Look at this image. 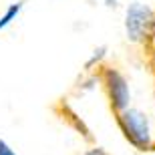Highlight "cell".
<instances>
[{
	"label": "cell",
	"instance_id": "cell-1",
	"mask_svg": "<svg viewBox=\"0 0 155 155\" xmlns=\"http://www.w3.org/2000/svg\"><path fill=\"white\" fill-rule=\"evenodd\" d=\"M119 125L125 137L131 141L137 149H149L151 133L147 117L137 109H123L119 113Z\"/></svg>",
	"mask_w": 155,
	"mask_h": 155
},
{
	"label": "cell",
	"instance_id": "cell-2",
	"mask_svg": "<svg viewBox=\"0 0 155 155\" xmlns=\"http://www.w3.org/2000/svg\"><path fill=\"white\" fill-rule=\"evenodd\" d=\"M153 12L151 8H147L145 4H131L129 10H127V36L133 40V42H139V40L147 38L151 35V28H153Z\"/></svg>",
	"mask_w": 155,
	"mask_h": 155
},
{
	"label": "cell",
	"instance_id": "cell-3",
	"mask_svg": "<svg viewBox=\"0 0 155 155\" xmlns=\"http://www.w3.org/2000/svg\"><path fill=\"white\" fill-rule=\"evenodd\" d=\"M105 77V85H107V91H109V97H111V103L117 111H123L129 107V99H131V93H129V85L127 81L123 79L121 73L113 69H107L103 73Z\"/></svg>",
	"mask_w": 155,
	"mask_h": 155
},
{
	"label": "cell",
	"instance_id": "cell-4",
	"mask_svg": "<svg viewBox=\"0 0 155 155\" xmlns=\"http://www.w3.org/2000/svg\"><path fill=\"white\" fill-rule=\"evenodd\" d=\"M20 8H22V4H20V2H16V4H10V8L6 10V14L0 18V30L6 28V26H8V24H10L14 18H16V14L20 12Z\"/></svg>",
	"mask_w": 155,
	"mask_h": 155
},
{
	"label": "cell",
	"instance_id": "cell-5",
	"mask_svg": "<svg viewBox=\"0 0 155 155\" xmlns=\"http://www.w3.org/2000/svg\"><path fill=\"white\" fill-rule=\"evenodd\" d=\"M0 155H16V153L8 147V143H6V141H2V139H0Z\"/></svg>",
	"mask_w": 155,
	"mask_h": 155
},
{
	"label": "cell",
	"instance_id": "cell-6",
	"mask_svg": "<svg viewBox=\"0 0 155 155\" xmlns=\"http://www.w3.org/2000/svg\"><path fill=\"white\" fill-rule=\"evenodd\" d=\"M87 155H107V153H105L103 149H91V151H89Z\"/></svg>",
	"mask_w": 155,
	"mask_h": 155
},
{
	"label": "cell",
	"instance_id": "cell-7",
	"mask_svg": "<svg viewBox=\"0 0 155 155\" xmlns=\"http://www.w3.org/2000/svg\"><path fill=\"white\" fill-rule=\"evenodd\" d=\"M105 2H107V6H115L117 4V0H105Z\"/></svg>",
	"mask_w": 155,
	"mask_h": 155
}]
</instances>
